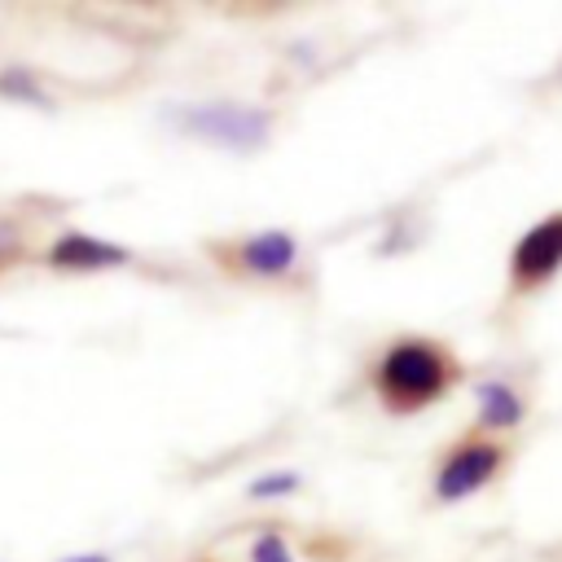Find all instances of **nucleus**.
I'll use <instances>...</instances> for the list:
<instances>
[{
  "instance_id": "6",
  "label": "nucleus",
  "mask_w": 562,
  "mask_h": 562,
  "mask_svg": "<svg viewBox=\"0 0 562 562\" xmlns=\"http://www.w3.org/2000/svg\"><path fill=\"white\" fill-rule=\"evenodd\" d=\"M294 237L290 233H259V237H250L246 246H241V263L250 268V272H263V277H277V272H290V263H294Z\"/></svg>"
},
{
  "instance_id": "4",
  "label": "nucleus",
  "mask_w": 562,
  "mask_h": 562,
  "mask_svg": "<svg viewBox=\"0 0 562 562\" xmlns=\"http://www.w3.org/2000/svg\"><path fill=\"white\" fill-rule=\"evenodd\" d=\"M558 268H562V211L522 233V241L514 246V281L536 285Z\"/></svg>"
},
{
  "instance_id": "5",
  "label": "nucleus",
  "mask_w": 562,
  "mask_h": 562,
  "mask_svg": "<svg viewBox=\"0 0 562 562\" xmlns=\"http://www.w3.org/2000/svg\"><path fill=\"white\" fill-rule=\"evenodd\" d=\"M132 255L114 241H101V237H83V233H66L61 241H53L48 250V263L53 268H119L127 263Z\"/></svg>"
},
{
  "instance_id": "8",
  "label": "nucleus",
  "mask_w": 562,
  "mask_h": 562,
  "mask_svg": "<svg viewBox=\"0 0 562 562\" xmlns=\"http://www.w3.org/2000/svg\"><path fill=\"white\" fill-rule=\"evenodd\" d=\"M299 487V474H263V479H255L250 483V496H285V492H294Z\"/></svg>"
},
{
  "instance_id": "7",
  "label": "nucleus",
  "mask_w": 562,
  "mask_h": 562,
  "mask_svg": "<svg viewBox=\"0 0 562 562\" xmlns=\"http://www.w3.org/2000/svg\"><path fill=\"white\" fill-rule=\"evenodd\" d=\"M479 408H483V426H514L522 417V404H518L514 386H505V382L479 386Z\"/></svg>"
},
{
  "instance_id": "10",
  "label": "nucleus",
  "mask_w": 562,
  "mask_h": 562,
  "mask_svg": "<svg viewBox=\"0 0 562 562\" xmlns=\"http://www.w3.org/2000/svg\"><path fill=\"white\" fill-rule=\"evenodd\" d=\"M70 562H110V558H70Z\"/></svg>"
},
{
  "instance_id": "9",
  "label": "nucleus",
  "mask_w": 562,
  "mask_h": 562,
  "mask_svg": "<svg viewBox=\"0 0 562 562\" xmlns=\"http://www.w3.org/2000/svg\"><path fill=\"white\" fill-rule=\"evenodd\" d=\"M255 562H290V549H285V540L281 536H259V544H255Z\"/></svg>"
},
{
  "instance_id": "2",
  "label": "nucleus",
  "mask_w": 562,
  "mask_h": 562,
  "mask_svg": "<svg viewBox=\"0 0 562 562\" xmlns=\"http://www.w3.org/2000/svg\"><path fill=\"white\" fill-rule=\"evenodd\" d=\"M180 127L202 136V140H215V145H228V149H255L268 140V114L263 110H250V105H189L180 110Z\"/></svg>"
},
{
  "instance_id": "1",
  "label": "nucleus",
  "mask_w": 562,
  "mask_h": 562,
  "mask_svg": "<svg viewBox=\"0 0 562 562\" xmlns=\"http://www.w3.org/2000/svg\"><path fill=\"white\" fill-rule=\"evenodd\" d=\"M452 360L430 347V342H395L382 356L378 369V391L386 395L391 408H422L435 395H443V386L452 382Z\"/></svg>"
},
{
  "instance_id": "3",
  "label": "nucleus",
  "mask_w": 562,
  "mask_h": 562,
  "mask_svg": "<svg viewBox=\"0 0 562 562\" xmlns=\"http://www.w3.org/2000/svg\"><path fill=\"white\" fill-rule=\"evenodd\" d=\"M501 465V448L496 443H465L457 448L443 465H439V479H435V496L439 501H461L470 496L474 487H483Z\"/></svg>"
}]
</instances>
